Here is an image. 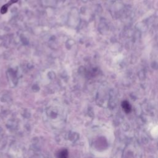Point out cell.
I'll list each match as a JSON object with an SVG mask.
<instances>
[{"instance_id":"cell-1","label":"cell","mask_w":158,"mask_h":158,"mask_svg":"<svg viewBox=\"0 0 158 158\" xmlns=\"http://www.w3.org/2000/svg\"><path fill=\"white\" fill-rule=\"evenodd\" d=\"M122 108L124 110L125 112L127 113H129L131 111V107L130 106L129 103L127 101H123L122 103Z\"/></svg>"},{"instance_id":"cell-2","label":"cell","mask_w":158,"mask_h":158,"mask_svg":"<svg viewBox=\"0 0 158 158\" xmlns=\"http://www.w3.org/2000/svg\"><path fill=\"white\" fill-rule=\"evenodd\" d=\"M68 157V151L66 149H63L59 153L58 158H67Z\"/></svg>"}]
</instances>
